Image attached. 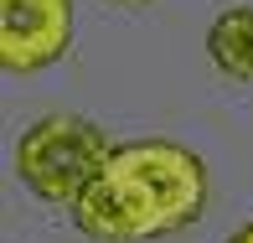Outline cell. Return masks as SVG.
<instances>
[{
  "label": "cell",
  "instance_id": "6",
  "mask_svg": "<svg viewBox=\"0 0 253 243\" xmlns=\"http://www.w3.org/2000/svg\"><path fill=\"white\" fill-rule=\"evenodd\" d=\"M119 5H140V0H119Z\"/></svg>",
  "mask_w": 253,
  "mask_h": 243
},
{
  "label": "cell",
  "instance_id": "5",
  "mask_svg": "<svg viewBox=\"0 0 253 243\" xmlns=\"http://www.w3.org/2000/svg\"><path fill=\"white\" fill-rule=\"evenodd\" d=\"M233 243H253V223H248V228H243V233H238Z\"/></svg>",
  "mask_w": 253,
  "mask_h": 243
},
{
  "label": "cell",
  "instance_id": "2",
  "mask_svg": "<svg viewBox=\"0 0 253 243\" xmlns=\"http://www.w3.org/2000/svg\"><path fill=\"white\" fill-rule=\"evenodd\" d=\"M109 171L129 187V196L140 202L150 233H176L207 202V171L191 150L170 145V140H140L114 150Z\"/></svg>",
  "mask_w": 253,
  "mask_h": 243
},
{
  "label": "cell",
  "instance_id": "4",
  "mask_svg": "<svg viewBox=\"0 0 253 243\" xmlns=\"http://www.w3.org/2000/svg\"><path fill=\"white\" fill-rule=\"evenodd\" d=\"M207 52H212V62L222 67L227 78L253 83V5L222 10V16L212 21V31H207Z\"/></svg>",
  "mask_w": 253,
  "mask_h": 243
},
{
  "label": "cell",
  "instance_id": "3",
  "mask_svg": "<svg viewBox=\"0 0 253 243\" xmlns=\"http://www.w3.org/2000/svg\"><path fill=\"white\" fill-rule=\"evenodd\" d=\"M73 42L67 0H0V62L10 73L47 67Z\"/></svg>",
  "mask_w": 253,
  "mask_h": 243
},
{
  "label": "cell",
  "instance_id": "1",
  "mask_svg": "<svg viewBox=\"0 0 253 243\" xmlns=\"http://www.w3.org/2000/svg\"><path fill=\"white\" fill-rule=\"evenodd\" d=\"M109 160H114L109 135L93 130L88 119H73V114H52V119L31 124L16 150L21 181L42 202H62V207H73L88 192V181L103 176Z\"/></svg>",
  "mask_w": 253,
  "mask_h": 243
}]
</instances>
